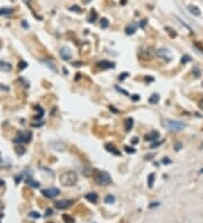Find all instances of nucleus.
Instances as JSON below:
<instances>
[{"label": "nucleus", "mask_w": 203, "mask_h": 223, "mask_svg": "<svg viewBox=\"0 0 203 223\" xmlns=\"http://www.w3.org/2000/svg\"><path fill=\"white\" fill-rule=\"evenodd\" d=\"M114 202H115V197H114L113 195H107V196L105 197V203H107V204H112Z\"/></svg>", "instance_id": "nucleus-25"}, {"label": "nucleus", "mask_w": 203, "mask_h": 223, "mask_svg": "<svg viewBox=\"0 0 203 223\" xmlns=\"http://www.w3.org/2000/svg\"><path fill=\"white\" fill-rule=\"evenodd\" d=\"M124 150H125V152H128V153H134V152H135V150H134L133 148H131V146H125Z\"/></svg>", "instance_id": "nucleus-31"}, {"label": "nucleus", "mask_w": 203, "mask_h": 223, "mask_svg": "<svg viewBox=\"0 0 203 223\" xmlns=\"http://www.w3.org/2000/svg\"><path fill=\"white\" fill-rule=\"evenodd\" d=\"M85 198H86L87 201H89V202H91V203H96V202L98 201V195L96 193H88V194H86V196H85Z\"/></svg>", "instance_id": "nucleus-14"}, {"label": "nucleus", "mask_w": 203, "mask_h": 223, "mask_svg": "<svg viewBox=\"0 0 203 223\" xmlns=\"http://www.w3.org/2000/svg\"><path fill=\"white\" fill-rule=\"evenodd\" d=\"M187 9H189V11H190L192 15H194V16H200L201 15V10H200L199 7H196V6H194V5H190V6H187Z\"/></svg>", "instance_id": "nucleus-13"}, {"label": "nucleus", "mask_w": 203, "mask_h": 223, "mask_svg": "<svg viewBox=\"0 0 203 223\" xmlns=\"http://www.w3.org/2000/svg\"><path fill=\"white\" fill-rule=\"evenodd\" d=\"M181 148H182V144H181V143H176V144H175V149H176L177 151L179 150Z\"/></svg>", "instance_id": "nucleus-38"}, {"label": "nucleus", "mask_w": 203, "mask_h": 223, "mask_svg": "<svg viewBox=\"0 0 203 223\" xmlns=\"http://www.w3.org/2000/svg\"><path fill=\"white\" fill-rule=\"evenodd\" d=\"M163 162H164V163H170V160H169V159H167V158H165V159H163Z\"/></svg>", "instance_id": "nucleus-40"}, {"label": "nucleus", "mask_w": 203, "mask_h": 223, "mask_svg": "<svg viewBox=\"0 0 203 223\" xmlns=\"http://www.w3.org/2000/svg\"><path fill=\"white\" fill-rule=\"evenodd\" d=\"M159 139V133L157 131H152L146 135V141H157Z\"/></svg>", "instance_id": "nucleus-12"}, {"label": "nucleus", "mask_w": 203, "mask_h": 223, "mask_svg": "<svg viewBox=\"0 0 203 223\" xmlns=\"http://www.w3.org/2000/svg\"><path fill=\"white\" fill-rule=\"evenodd\" d=\"M26 67H27V63H26V62H24V61L19 63V69H25Z\"/></svg>", "instance_id": "nucleus-35"}, {"label": "nucleus", "mask_w": 203, "mask_h": 223, "mask_svg": "<svg viewBox=\"0 0 203 223\" xmlns=\"http://www.w3.org/2000/svg\"><path fill=\"white\" fill-rule=\"evenodd\" d=\"M156 55L160 58V59H164L166 61H170L172 60V53L169 51L168 49H165V47H161V49H158L156 51Z\"/></svg>", "instance_id": "nucleus-5"}, {"label": "nucleus", "mask_w": 203, "mask_h": 223, "mask_svg": "<svg viewBox=\"0 0 203 223\" xmlns=\"http://www.w3.org/2000/svg\"><path fill=\"white\" fill-rule=\"evenodd\" d=\"M164 125L165 127H167L170 131H182L186 127V124L183 123V122H179V121H175V120H167L164 121Z\"/></svg>", "instance_id": "nucleus-2"}, {"label": "nucleus", "mask_w": 203, "mask_h": 223, "mask_svg": "<svg viewBox=\"0 0 203 223\" xmlns=\"http://www.w3.org/2000/svg\"><path fill=\"white\" fill-rule=\"evenodd\" d=\"M97 65H98L100 68H102V69H113V68H115V63H114V62L106 61V60H103V61H100V62H98V63H97Z\"/></svg>", "instance_id": "nucleus-9"}, {"label": "nucleus", "mask_w": 203, "mask_h": 223, "mask_svg": "<svg viewBox=\"0 0 203 223\" xmlns=\"http://www.w3.org/2000/svg\"><path fill=\"white\" fill-rule=\"evenodd\" d=\"M159 205V203H152V204H150V207H154V206H158Z\"/></svg>", "instance_id": "nucleus-42"}, {"label": "nucleus", "mask_w": 203, "mask_h": 223, "mask_svg": "<svg viewBox=\"0 0 203 223\" xmlns=\"http://www.w3.org/2000/svg\"><path fill=\"white\" fill-rule=\"evenodd\" d=\"M63 219H65V223H74L75 220L71 218V216H69V215H63Z\"/></svg>", "instance_id": "nucleus-26"}, {"label": "nucleus", "mask_w": 203, "mask_h": 223, "mask_svg": "<svg viewBox=\"0 0 203 223\" xmlns=\"http://www.w3.org/2000/svg\"><path fill=\"white\" fill-rule=\"evenodd\" d=\"M70 10H77V11H80L81 9L79 8L78 6H74V7H71V8H70Z\"/></svg>", "instance_id": "nucleus-37"}, {"label": "nucleus", "mask_w": 203, "mask_h": 223, "mask_svg": "<svg viewBox=\"0 0 203 223\" xmlns=\"http://www.w3.org/2000/svg\"><path fill=\"white\" fill-rule=\"evenodd\" d=\"M135 30H137V26L133 25V24H131V25H129L125 28V33L128 35H132L135 33Z\"/></svg>", "instance_id": "nucleus-19"}, {"label": "nucleus", "mask_w": 203, "mask_h": 223, "mask_svg": "<svg viewBox=\"0 0 203 223\" xmlns=\"http://www.w3.org/2000/svg\"><path fill=\"white\" fill-rule=\"evenodd\" d=\"M128 77H129V73H128V72H123V73H121V74H120V77H119V80H120V81H123V80H124V79H126Z\"/></svg>", "instance_id": "nucleus-27"}, {"label": "nucleus", "mask_w": 203, "mask_h": 223, "mask_svg": "<svg viewBox=\"0 0 203 223\" xmlns=\"http://www.w3.org/2000/svg\"><path fill=\"white\" fill-rule=\"evenodd\" d=\"M105 149H106L108 152H111L112 155H121V152H120V150H117V148H115V146H113V144H111V143L105 144Z\"/></svg>", "instance_id": "nucleus-10"}, {"label": "nucleus", "mask_w": 203, "mask_h": 223, "mask_svg": "<svg viewBox=\"0 0 203 223\" xmlns=\"http://www.w3.org/2000/svg\"><path fill=\"white\" fill-rule=\"evenodd\" d=\"M85 1H86V2H90L91 0H85Z\"/></svg>", "instance_id": "nucleus-45"}, {"label": "nucleus", "mask_w": 203, "mask_h": 223, "mask_svg": "<svg viewBox=\"0 0 203 223\" xmlns=\"http://www.w3.org/2000/svg\"><path fill=\"white\" fill-rule=\"evenodd\" d=\"M163 143H164V141H163V140H161V141H158V142H155V143H152L151 146H150V148H151V149H155V148H157V146H161Z\"/></svg>", "instance_id": "nucleus-29"}, {"label": "nucleus", "mask_w": 203, "mask_h": 223, "mask_svg": "<svg viewBox=\"0 0 203 223\" xmlns=\"http://www.w3.org/2000/svg\"><path fill=\"white\" fill-rule=\"evenodd\" d=\"M199 106H200V108H202V109H203V100H201V103H200Z\"/></svg>", "instance_id": "nucleus-43"}, {"label": "nucleus", "mask_w": 203, "mask_h": 223, "mask_svg": "<svg viewBox=\"0 0 203 223\" xmlns=\"http://www.w3.org/2000/svg\"><path fill=\"white\" fill-rule=\"evenodd\" d=\"M42 194L48 198H54L56 196H58V195L60 194V189L56 188V187L46 188V189H43V190H42Z\"/></svg>", "instance_id": "nucleus-6"}, {"label": "nucleus", "mask_w": 203, "mask_h": 223, "mask_svg": "<svg viewBox=\"0 0 203 223\" xmlns=\"http://www.w3.org/2000/svg\"><path fill=\"white\" fill-rule=\"evenodd\" d=\"M124 126H125V130L129 132V131H131L132 130V127H133V120L130 117V118H126L125 120V123H124Z\"/></svg>", "instance_id": "nucleus-16"}, {"label": "nucleus", "mask_w": 203, "mask_h": 223, "mask_svg": "<svg viewBox=\"0 0 203 223\" xmlns=\"http://www.w3.org/2000/svg\"><path fill=\"white\" fill-rule=\"evenodd\" d=\"M32 139V133L30 131H22V132H18L17 137L14 139V142L15 143H28Z\"/></svg>", "instance_id": "nucleus-4"}, {"label": "nucleus", "mask_w": 203, "mask_h": 223, "mask_svg": "<svg viewBox=\"0 0 203 223\" xmlns=\"http://www.w3.org/2000/svg\"><path fill=\"white\" fill-rule=\"evenodd\" d=\"M41 62H42V63H44V64L46 65L48 68H50V69H51L52 71H54V72H56V65H54V63H52L51 61H49V60H45V59H43V60H41Z\"/></svg>", "instance_id": "nucleus-17"}, {"label": "nucleus", "mask_w": 203, "mask_h": 223, "mask_svg": "<svg viewBox=\"0 0 203 223\" xmlns=\"http://www.w3.org/2000/svg\"><path fill=\"white\" fill-rule=\"evenodd\" d=\"M146 24H147V20H141V23H140V27H143Z\"/></svg>", "instance_id": "nucleus-39"}, {"label": "nucleus", "mask_w": 203, "mask_h": 223, "mask_svg": "<svg viewBox=\"0 0 203 223\" xmlns=\"http://www.w3.org/2000/svg\"><path fill=\"white\" fill-rule=\"evenodd\" d=\"M131 99H132V102H138L139 99H140V96L138 94H134L131 96Z\"/></svg>", "instance_id": "nucleus-33"}, {"label": "nucleus", "mask_w": 203, "mask_h": 223, "mask_svg": "<svg viewBox=\"0 0 203 223\" xmlns=\"http://www.w3.org/2000/svg\"><path fill=\"white\" fill-rule=\"evenodd\" d=\"M0 166H1V159H0Z\"/></svg>", "instance_id": "nucleus-46"}, {"label": "nucleus", "mask_w": 203, "mask_h": 223, "mask_svg": "<svg viewBox=\"0 0 203 223\" xmlns=\"http://www.w3.org/2000/svg\"><path fill=\"white\" fill-rule=\"evenodd\" d=\"M59 54H60L61 59L65 61H69L70 59L72 58V53H71L70 49H68V47H62V49H60Z\"/></svg>", "instance_id": "nucleus-8"}, {"label": "nucleus", "mask_w": 203, "mask_h": 223, "mask_svg": "<svg viewBox=\"0 0 203 223\" xmlns=\"http://www.w3.org/2000/svg\"><path fill=\"white\" fill-rule=\"evenodd\" d=\"M11 69H13V67L10 63L6 62V61H0V71L9 72V71H11Z\"/></svg>", "instance_id": "nucleus-11"}, {"label": "nucleus", "mask_w": 203, "mask_h": 223, "mask_svg": "<svg viewBox=\"0 0 203 223\" xmlns=\"http://www.w3.org/2000/svg\"><path fill=\"white\" fill-rule=\"evenodd\" d=\"M194 45H195V47H198V50H199L200 52H202V53H203V46L201 45V44H199V43H194Z\"/></svg>", "instance_id": "nucleus-34"}, {"label": "nucleus", "mask_w": 203, "mask_h": 223, "mask_svg": "<svg viewBox=\"0 0 203 223\" xmlns=\"http://www.w3.org/2000/svg\"><path fill=\"white\" fill-rule=\"evenodd\" d=\"M138 142H139V139H138V137H133V140H132V143L134 144V143H138Z\"/></svg>", "instance_id": "nucleus-41"}, {"label": "nucleus", "mask_w": 203, "mask_h": 223, "mask_svg": "<svg viewBox=\"0 0 203 223\" xmlns=\"http://www.w3.org/2000/svg\"><path fill=\"white\" fill-rule=\"evenodd\" d=\"M26 183L30 185V186H32V187H34V188H37V187H40V183H39V181H36V180L32 179L30 177L27 180H26Z\"/></svg>", "instance_id": "nucleus-20"}, {"label": "nucleus", "mask_w": 203, "mask_h": 223, "mask_svg": "<svg viewBox=\"0 0 203 223\" xmlns=\"http://www.w3.org/2000/svg\"><path fill=\"white\" fill-rule=\"evenodd\" d=\"M78 180L77 174L72 170H69V171H65V174H62L60 176V183L61 185L63 186H67V187H70V186H74Z\"/></svg>", "instance_id": "nucleus-1"}, {"label": "nucleus", "mask_w": 203, "mask_h": 223, "mask_svg": "<svg viewBox=\"0 0 203 223\" xmlns=\"http://www.w3.org/2000/svg\"><path fill=\"white\" fill-rule=\"evenodd\" d=\"M189 61H191V58L189 55H184L182 58V63H186V62H189Z\"/></svg>", "instance_id": "nucleus-32"}, {"label": "nucleus", "mask_w": 203, "mask_h": 223, "mask_svg": "<svg viewBox=\"0 0 203 223\" xmlns=\"http://www.w3.org/2000/svg\"><path fill=\"white\" fill-rule=\"evenodd\" d=\"M165 30H166V32H167V33L169 34V36H170V37H176V35H177V34H176V32H174V30H172L170 27L166 26V27H165Z\"/></svg>", "instance_id": "nucleus-24"}, {"label": "nucleus", "mask_w": 203, "mask_h": 223, "mask_svg": "<svg viewBox=\"0 0 203 223\" xmlns=\"http://www.w3.org/2000/svg\"><path fill=\"white\" fill-rule=\"evenodd\" d=\"M115 89H116L117 91H120V93H122V94L124 95V96H129V93H128L126 90L122 89V88H120V87H119V86H115Z\"/></svg>", "instance_id": "nucleus-28"}, {"label": "nucleus", "mask_w": 203, "mask_h": 223, "mask_svg": "<svg viewBox=\"0 0 203 223\" xmlns=\"http://www.w3.org/2000/svg\"><path fill=\"white\" fill-rule=\"evenodd\" d=\"M108 25H109V23H108L107 18H102L100 19V27L102 28H107Z\"/></svg>", "instance_id": "nucleus-23"}, {"label": "nucleus", "mask_w": 203, "mask_h": 223, "mask_svg": "<svg viewBox=\"0 0 203 223\" xmlns=\"http://www.w3.org/2000/svg\"><path fill=\"white\" fill-rule=\"evenodd\" d=\"M72 205V201H65V199H62V201H56V203H54V206H56V209H58V210H65V209H68V207H70V206Z\"/></svg>", "instance_id": "nucleus-7"}, {"label": "nucleus", "mask_w": 203, "mask_h": 223, "mask_svg": "<svg viewBox=\"0 0 203 223\" xmlns=\"http://www.w3.org/2000/svg\"><path fill=\"white\" fill-rule=\"evenodd\" d=\"M51 214H52V210H51V209H48V210H46V212H45V216H50Z\"/></svg>", "instance_id": "nucleus-36"}, {"label": "nucleus", "mask_w": 203, "mask_h": 223, "mask_svg": "<svg viewBox=\"0 0 203 223\" xmlns=\"http://www.w3.org/2000/svg\"><path fill=\"white\" fill-rule=\"evenodd\" d=\"M4 184H5V181L2 179H0V186H4Z\"/></svg>", "instance_id": "nucleus-44"}, {"label": "nucleus", "mask_w": 203, "mask_h": 223, "mask_svg": "<svg viewBox=\"0 0 203 223\" xmlns=\"http://www.w3.org/2000/svg\"><path fill=\"white\" fill-rule=\"evenodd\" d=\"M159 99H160V96L159 94H152L150 97H149V103L150 104H157L158 102H159Z\"/></svg>", "instance_id": "nucleus-18"}, {"label": "nucleus", "mask_w": 203, "mask_h": 223, "mask_svg": "<svg viewBox=\"0 0 203 223\" xmlns=\"http://www.w3.org/2000/svg\"><path fill=\"white\" fill-rule=\"evenodd\" d=\"M97 19V14L94 11V10H91V13H90V16L88 17V22L89 23H94Z\"/></svg>", "instance_id": "nucleus-22"}, {"label": "nucleus", "mask_w": 203, "mask_h": 223, "mask_svg": "<svg viewBox=\"0 0 203 223\" xmlns=\"http://www.w3.org/2000/svg\"><path fill=\"white\" fill-rule=\"evenodd\" d=\"M30 218H34V219H39L40 216H41V214H40V213H37V212H30Z\"/></svg>", "instance_id": "nucleus-30"}, {"label": "nucleus", "mask_w": 203, "mask_h": 223, "mask_svg": "<svg viewBox=\"0 0 203 223\" xmlns=\"http://www.w3.org/2000/svg\"><path fill=\"white\" fill-rule=\"evenodd\" d=\"M95 181L98 185H102V186H107L112 183V178L108 175V172L106 171H102L100 172L95 178Z\"/></svg>", "instance_id": "nucleus-3"}, {"label": "nucleus", "mask_w": 203, "mask_h": 223, "mask_svg": "<svg viewBox=\"0 0 203 223\" xmlns=\"http://www.w3.org/2000/svg\"><path fill=\"white\" fill-rule=\"evenodd\" d=\"M14 13V8H1L0 9V16H8Z\"/></svg>", "instance_id": "nucleus-15"}, {"label": "nucleus", "mask_w": 203, "mask_h": 223, "mask_svg": "<svg viewBox=\"0 0 203 223\" xmlns=\"http://www.w3.org/2000/svg\"><path fill=\"white\" fill-rule=\"evenodd\" d=\"M155 174H150L149 175V177H148V185H149V187L151 188L152 186H154V183H155Z\"/></svg>", "instance_id": "nucleus-21"}]
</instances>
